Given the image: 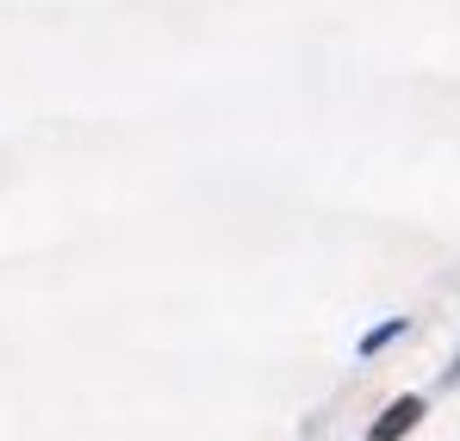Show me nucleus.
I'll return each instance as SVG.
<instances>
[{
  "instance_id": "nucleus-1",
  "label": "nucleus",
  "mask_w": 460,
  "mask_h": 441,
  "mask_svg": "<svg viewBox=\"0 0 460 441\" xmlns=\"http://www.w3.org/2000/svg\"><path fill=\"white\" fill-rule=\"evenodd\" d=\"M417 417H423V398H398V404H392V410L380 417V429H374L367 441H398L404 429H411V423H417Z\"/></svg>"
}]
</instances>
